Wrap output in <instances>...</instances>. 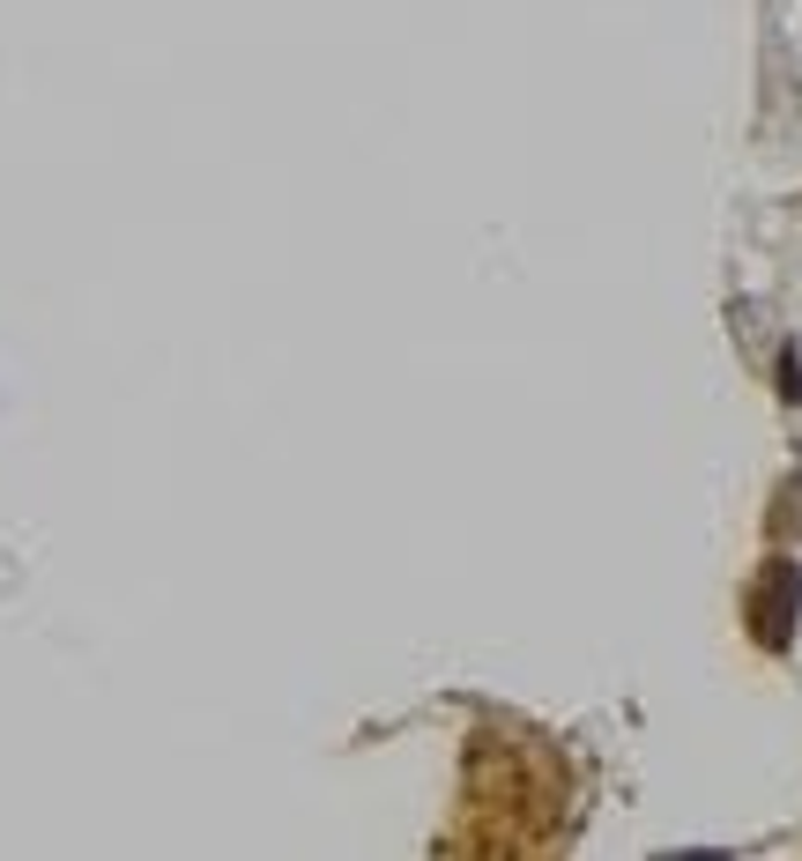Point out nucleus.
<instances>
[{
    "instance_id": "nucleus-1",
    "label": "nucleus",
    "mask_w": 802,
    "mask_h": 861,
    "mask_svg": "<svg viewBox=\"0 0 802 861\" xmlns=\"http://www.w3.org/2000/svg\"><path fill=\"white\" fill-rule=\"evenodd\" d=\"M795 609H802V572L788 557H773L765 565V594H751V624L773 654H788V639H795Z\"/></svg>"
}]
</instances>
